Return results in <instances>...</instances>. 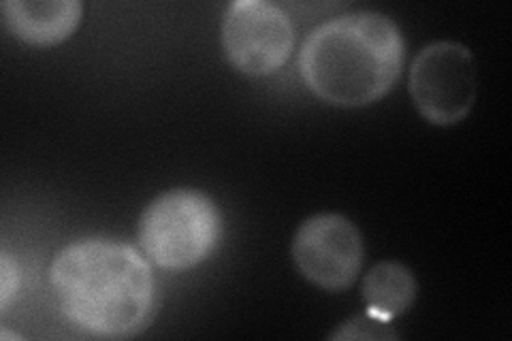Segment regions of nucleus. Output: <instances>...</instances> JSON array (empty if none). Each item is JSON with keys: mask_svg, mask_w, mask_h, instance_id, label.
I'll use <instances>...</instances> for the list:
<instances>
[{"mask_svg": "<svg viewBox=\"0 0 512 341\" xmlns=\"http://www.w3.org/2000/svg\"><path fill=\"white\" fill-rule=\"evenodd\" d=\"M50 284L64 318L96 337H131L154 314L150 261L122 241L90 237L69 243L54 258Z\"/></svg>", "mask_w": 512, "mask_h": 341, "instance_id": "f257e3e1", "label": "nucleus"}, {"mask_svg": "<svg viewBox=\"0 0 512 341\" xmlns=\"http://www.w3.org/2000/svg\"><path fill=\"white\" fill-rule=\"evenodd\" d=\"M406 43L382 13L359 11L312 30L299 54L310 92L333 107H365L389 94L402 75Z\"/></svg>", "mask_w": 512, "mask_h": 341, "instance_id": "f03ea898", "label": "nucleus"}, {"mask_svg": "<svg viewBox=\"0 0 512 341\" xmlns=\"http://www.w3.org/2000/svg\"><path fill=\"white\" fill-rule=\"evenodd\" d=\"M222 216L212 197L201 190H167L143 209L139 218V248L150 263L167 271L201 265L216 250Z\"/></svg>", "mask_w": 512, "mask_h": 341, "instance_id": "7ed1b4c3", "label": "nucleus"}, {"mask_svg": "<svg viewBox=\"0 0 512 341\" xmlns=\"http://www.w3.org/2000/svg\"><path fill=\"white\" fill-rule=\"evenodd\" d=\"M476 64L457 41H436L414 56L408 90L421 116L436 126L468 118L476 101Z\"/></svg>", "mask_w": 512, "mask_h": 341, "instance_id": "20e7f679", "label": "nucleus"}, {"mask_svg": "<svg viewBox=\"0 0 512 341\" xmlns=\"http://www.w3.org/2000/svg\"><path fill=\"white\" fill-rule=\"evenodd\" d=\"M295 26L267 0H235L222 18V47L233 67L250 77L282 69L293 52Z\"/></svg>", "mask_w": 512, "mask_h": 341, "instance_id": "39448f33", "label": "nucleus"}, {"mask_svg": "<svg viewBox=\"0 0 512 341\" xmlns=\"http://www.w3.org/2000/svg\"><path fill=\"white\" fill-rule=\"evenodd\" d=\"M291 252L308 282L329 292H342L359 278L363 237L346 216L318 214L299 226Z\"/></svg>", "mask_w": 512, "mask_h": 341, "instance_id": "423d86ee", "label": "nucleus"}, {"mask_svg": "<svg viewBox=\"0 0 512 341\" xmlns=\"http://www.w3.org/2000/svg\"><path fill=\"white\" fill-rule=\"evenodd\" d=\"M0 9L5 26L15 37L41 47L67 41L84 11L77 0H5Z\"/></svg>", "mask_w": 512, "mask_h": 341, "instance_id": "0eeeda50", "label": "nucleus"}, {"mask_svg": "<svg viewBox=\"0 0 512 341\" xmlns=\"http://www.w3.org/2000/svg\"><path fill=\"white\" fill-rule=\"evenodd\" d=\"M361 295L367 314L384 322L406 314L416 297V280L408 267L395 261H382L365 273Z\"/></svg>", "mask_w": 512, "mask_h": 341, "instance_id": "6e6552de", "label": "nucleus"}, {"mask_svg": "<svg viewBox=\"0 0 512 341\" xmlns=\"http://www.w3.org/2000/svg\"><path fill=\"white\" fill-rule=\"evenodd\" d=\"M391 322H384L372 314H363L352 318L331 335V339H391L397 337L389 327Z\"/></svg>", "mask_w": 512, "mask_h": 341, "instance_id": "1a4fd4ad", "label": "nucleus"}, {"mask_svg": "<svg viewBox=\"0 0 512 341\" xmlns=\"http://www.w3.org/2000/svg\"><path fill=\"white\" fill-rule=\"evenodd\" d=\"M20 265L13 261L11 254H0V310H7L11 299L18 295L20 290Z\"/></svg>", "mask_w": 512, "mask_h": 341, "instance_id": "9d476101", "label": "nucleus"}]
</instances>
